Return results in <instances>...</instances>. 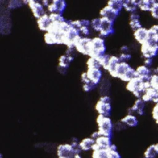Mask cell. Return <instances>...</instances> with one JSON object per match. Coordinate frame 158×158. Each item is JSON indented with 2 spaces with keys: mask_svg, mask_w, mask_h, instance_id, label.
I'll return each instance as SVG.
<instances>
[{
  "mask_svg": "<svg viewBox=\"0 0 158 158\" xmlns=\"http://www.w3.org/2000/svg\"><path fill=\"white\" fill-rule=\"evenodd\" d=\"M106 51L105 40L102 37L99 36L91 38L89 48V57L98 59L106 54Z\"/></svg>",
  "mask_w": 158,
  "mask_h": 158,
  "instance_id": "cell-1",
  "label": "cell"
},
{
  "mask_svg": "<svg viewBox=\"0 0 158 158\" xmlns=\"http://www.w3.org/2000/svg\"><path fill=\"white\" fill-rule=\"evenodd\" d=\"M98 132L101 136L112 138L114 125L109 117L98 114L96 118Z\"/></svg>",
  "mask_w": 158,
  "mask_h": 158,
  "instance_id": "cell-2",
  "label": "cell"
},
{
  "mask_svg": "<svg viewBox=\"0 0 158 158\" xmlns=\"http://www.w3.org/2000/svg\"><path fill=\"white\" fill-rule=\"evenodd\" d=\"M92 158H121L115 144L107 149H99L93 151Z\"/></svg>",
  "mask_w": 158,
  "mask_h": 158,
  "instance_id": "cell-3",
  "label": "cell"
},
{
  "mask_svg": "<svg viewBox=\"0 0 158 158\" xmlns=\"http://www.w3.org/2000/svg\"><path fill=\"white\" fill-rule=\"evenodd\" d=\"M70 26V20H65L64 22H51L46 32H49L61 37Z\"/></svg>",
  "mask_w": 158,
  "mask_h": 158,
  "instance_id": "cell-4",
  "label": "cell"
},
{
  "mask_svg": "<svg viewBox=\"0 0 158 158\" xmlns=\"http://www.w3.org/2000/svg\"><path fill=\"white\" fill-rule=\"evenodd\" d=\"M141 52L144 59H153L158 54V44L146 41L141 45Z\"/></svg>",
  "mask_w": 158,
  "mask_h": 158,
  "instance_id": "cell-5",
  "label": "cell"
},
{
  "mask_svg": "<svg viewBox=\"0 0 158 158\" xmlns=\"http://www.w3.org/2000/svg\"><path fill=\"white\" fill-rule=\"evenodd\" d=\"M91 40V38H89L88 36H80L76 40L74 44V47L77 52L85 56H88Z\"/></svg>",
  "mask_w": 158,
  "mask_h": 158,
  "instance_id": "cell-6",
  "label": "cell"
},
{
  "mask_svg": "<svg viewBox=\"0 0 158 158\" xmlns=\"http://www.w3.org/2000/svg\"><path fill=\"white\" fill-rule=\"evenodd\" d=\"M101 18V29L99 32V36L104 38L107 37L114 33V21L106 18L100 17Z\"/></svg>",
  "mask_w": 158,
  "mask_h": 158,
  "instance_id": "cell-7",
  "label": "cell"
},
{
  "mask_svg": "<svg viewBox=\"0 0 158 158\" xmlns=\"http://www.w3.org/2000/svg\"><path fill=\"white\" fill-rule=\"evenodd\" d=\"M77 154L71 144H59L57 148L58 158H74Z\"/></svg>",
  "mask_w": 158,
  "mask_h": 158,
  "instance_id": "cell-8",
  "label": "cell"
},
{
  "mask_svg": "<svg viewBox=\"0 0 158 158\" xmlns=\"http://www.w3.org/2000/svg\"><path fill=\"white\" fill-rule=\"evenodd\" d=\"M27 5L31 9L33 16L36 19H39L46 14L44 7L42 4L41 2L34 0H28Z\"/></svg>",
  "mask_w": 158,
  "mask_h": 158,
  "instance_id": "cell-9",
  "label": "cell"
},
{
  "mask_svg": "<svg viewBox=\"0 0 158 158\" xmlns=\"http://www.w3.org/2000/svg\"><path fill=\"white\" fill-rule=\"evenodd\" d=\"M67 7V3L64 0H53L51 1L47 9L49 14L57 13L62 14Z\"/></svg>",
  "mask_w": 158,
  "mask_h": 158,
  "instance_id": "cell-10",
  "label": "cell"
},
{
  "mask_svg": "<svg viewBox=\"0 0 158 158\" xmlns=\"http://www.w3.org/2000/svg\"><path fill=\"white\" fill-rule=\"evenodd\" d=\"M86 75L89 80L91 83L97 86L101 82L102 72L99 68H92L87 69L86 71Z\"/></svg>",
  "mask_w": 158,
  "mask_h": 158,
  "instance_id": "cell-11",
  "label": "cell"
},
{
  "mask_svg": "<svg viewBox=\"0 0 158 158\" xmlns=\"http://www.w3.org/2000/svg\"><path fill=\"white\" fill-rule=\"evenodd\" d=\"M95 109L99 115L109 117L112 111L111 102H107L99 99L95 104Z\"/></svg>",
  "mask_w": 158,
  "mask_h": 158,
  "instance_id": "cell-12",
  "label": "cell"
},
{
  "mask_svg": "<svg viewBox=\"0 0 158 158\" xmlns=\"http://www.w3.org/2000/svg\"><path fill=\"white\" fill-rule=\"evenodd\" d=\"M74 57L69 56L65 54L61 55L59 58L58 69L60 73H65L69 68L70 64L73 60Z\"/></svg>",
  "mask_w": 158,
  "mask_h": 158,
  "instance_id": "cell-13",
  "label": "cell"
},
{
  "mask_svg": "<svg viewBox=\"0 0 158 158\" xmlns=\"http://www.w3.org/2000/svg\"><path fill=\"white\" fill-rule=\"evenodd\" d=\"M136 77L139 78L143 81H149L152 73L151 71V69L148 68L144 65H141L138 66L136 69Z\"/></svg>",
  "mask_w": 158,
  "mask_h": 158,
  "instance_id": "cell-14",
  "label": "cell"
},
{
  "mask_svg": "<svg viewBox=\"0 0 158 158\" xmlns=\"http://www.w3.org/2000/svg\"><path fill=\"white\" fill-rule=\"evenodd\" d=\"M144 108H145V102L142 100V99H137L134 104L128 109V114L135 115L136 114L139 115H142L144 114Z\"/></svg>",
  "mask_w": 158,
  "mask_h": 158,
  "instance_id": "cell-15",
  "label": "cell"
},
{
  "mask_svg": "<svg viewBox=\"0 0 158 158\" xmlns=\"http://www.w3.org/2000/svg\"><path fill=\"white\" fill-rule=\"evenodd\" d=\"M119 14L120 12H117L109 5H106L99 11V15L101 17L108 18L114 22L117 19Z\"/></svg>",
  "mask_w": 158,
  "mask_h": 158,
  "instance_id": "cell-16",
  "label": "cell"
},
{
  "mask_svg": "<svg viewBox=\"0 0 158 158\" xmlns=\"http://www.w3.org/2000/svg\"><path fill=\"white\" fill-rule=\"evenodd\" d=\"M111 138L100 136L95 140V144L93 148V151L99 149H107L112 146Z\"/></svg>",
  "mask_w": 158,
  "mask_h": 158,
  "instance_id": "cell-17",
  "label": "cell"
},
{
  "mask_svg": "<svg viewBox=\"0 0 158 158\" xmlns=\"http://www.w3.org/2000/svg\"><path fill=\"white\" fill-rule=\"evenodd\" d=\"M133 36L136 41L141 45L146 43L148 38V29L141 27L133 33Z\"/></svg>",
  "mask_w": 158,
  "mask_h": 158,
  "instance_id": "cell-18",
  "label": "cell"
},
{
  "mask_svg": "<svg viewBox=\"0 0 158 158\" xmlns=\"http://www.w3.org/2000/svg\"><path fill=\"white\" fill-rule=\"evenodd\" d=\"M131 67L128 62H120L117 65L115 72L110 75L114 78H117L120 79Z\"/></svg>",
  "mask_w": 158,
  "mask_h": 158,
  "instance_id": "cell-19",
  "label": "cell"
},
{
  "mask_svg": "<svg viewBox=\"0 0 158 158\" xmlns=\"http://www.w3.org/2000/svg\"><path fill=\"white\" fill-rule=\"evenodd\" d=\"M36 22L38 28L41 31L46 32L48 27L51 23V20L49 18V14L46 13L43 16L38 19Z\"/></svg>",
  "mask_w": 158,
  "mask_h": 158,
  "instance_id": "cell-20",
  "label": "cell"
},
{
  "mask_svg": "<svg viewBox=\"0 0 158 158\" xmlns=\"http://www.w3.org/2000/svg\"><path fill=\"white\" fill-rule=\"evenodd\" d=\"M44 40L45 43L48 45L62 44L61 37L49 32H45L44 35Z\"/></svg>",
  "mask_w": 158,
  "mask_h": 158,
  "instance_id": "cell-21",
  "label": "cell"
},
{
  "mask_svg": "<svg viewBox=\"0 0 158 158\" xmlns=\"http://www.w3.org/2000/svg\"><path fill=\"white\" fill-rule=\"evenodd\" d=\"M120 122L123 123L127 127H135L138 125V120L137 117L135 115L133 114H128L125 117H123L121 120Z\"/></svg>",
  "mask_w": 158,
  "mask_h": 158,
  "instance_id": "cell-22",
  "label": "cell"
},
{
  "mask_svg": "<svg viewBox=\"0 0 158 158\" xmlns=\"http://www.w3.org/2000/svg\"><path fill=\"white\" fill-rule=\"evenodd\" d=\"M95 144V140L91 137L85 138L80 142V146L81 151H88L93 150V148Z\"/></svg>",
  "mask_w": 158,
  "mask_h": 158,
  "instance_id": "cell-23",
  "label": "cell"
},
{
  "mask_svg": "<svg viewBox=\"0 0 158 158\" xmlns=\"http://www.w3.org/2000/svg\"><path fill=\"white\" fill-rule=\"evenodd\" d=\"M138 1L135 0L123 1V8L126 11L130 12V14L136 12V9L138 8Z\"/></svg>",
  "mask_w": 158,
  "mask_h": 158,
  "instance_id": "cell-24",
  "label": "cell"
},
{
  "mask_svg": "<svg viewBox=\"0 0 158 158\" xmlns=\"http://www.w3.org/2000/svg\"><path fill=\"white\" fill-rule=\"evenodd\" d=\"M118 57L115 55H110L109 61L106 69V70L109 72L110 75H111L115 70L117 65L120 62Z\"/></svg>",
  "mask_w": 158,
  "mask_h": 158,
  "instance_id": "cell-25",
  "label": "cell"
},
{
  "mask_svg": "<svg viewBox=\"0 0 158 158\" xmlns=\"http://www.w3.org/2000/svg\"><path fill=\"white\" fill-rule=\"evenodd\" d=\"M155 1L151 0H141L138 1V8L143 11H151L152 8Z\"/></svg>",
  "mask_w": 158,
  "mask_h": 158,
  "instance_id": "cell-26",
  "label": "cell"
},
{
  "mask_svg": "<svg viewBox=\"0 0 158 158\" xmlns=\"http://www.w3.org/2000/svg\"><path fill=\"white\" fill-rule=\"evenodd\" d=\"M136 77V69L132 68L131 67L129 69V70L120 78L122 81L128 82L131 79Z\"/></svg>",
  "mask_w": 158,
  "mask_h": 158,
  "instance_id": "cell-27",
  "label": "cell"
},
{
  "mask_svg": "<svg viewBox=\"0 0 158 158\" xmlns=\"http://www.w3.org/2000/svg\"><path fill=\"white\" fill-rule=\"evenodd\" d=\"M107 5L112 7L117 12H120L123 9V1L122 0H110L107 2Z\"/></svg>",
  "mask_w": 158,
  "mask_h": 158,
  "instance_id": "cell-28",
  "label": "cell"
},
{
  "mask_svg": "<svg viewBox=\"0 0 158 158\" xmlns=\"http://www.w3.org/2000/svg\"><path fill=\"white\" fill-rule=\"evenodd\" d=\"M86 66L87 69H92V68H99L101 69V65L99 60L96 58L89 57L88 60H86Z\"/></svg>",
  "mask_w": 158,
  "mask_h": 158,
  "instance_id": "cell-29",
  "label": "cell"
},
{
  "mask_svg": "<svg viewBox=\"0 0 158 158\" xmlns=\"http://www.w3.org/2000/svg\"><path fill=\"white\" fill-rule=\"evenodd\" d=\"M157 155L154 148V144L149 146L144 153L145 158H155Z\"/></svg>",
  "mask_w": 158,
  "mask_h": 158,
  "instance_id": "cell-30",
  "label": "cell"
},
{
  "mask_svg": "<svg viewBox=\"0 0 158 158\" xmlns=\"http://www.w3.org/2000/svg\"><path fill=\"white\" fill-rule=\"evenodd\" d=\"M91 27L93 30L99 33L101 29V18L96 17L92 19L91 20Z\"/></svg>",
  "mask_w": 158,
  "mask_h": 158,
  "instance_id": "cell-31",
  "label": "cell"
},
{
  "mask_svg": "<svg viewBox=\"0 0 158 158\" xmlns=\"http://www.w3.org/2000/svg\"><path fill=\"white\" fill-rule=\"evenodd\" d=\"M110 55L105 54L104 55L101 56L99 58H98V59L99 60L100 64L101 65V67H102L104 70H106L109 61V59H110Z\"/></svg>",
  "mask_w": 158,
  "mask_h": 158,
  "instance_id": "cell-32",
  "label": "cell"
},
{
  "mask_svg": "<svg viewBox=\"0 0 158 158\" xmlns=\"http://www.w3.org/2000/svg\"><path fill=\"white\" fill-rule=\"evenodd\" d=\"M49 15L51 22H64L67 20L62 14L57 13H51L49 14Z\"/></svg>",
  "mask_w": 158,
  "mask_h": 158,
  "instance_id": "cell-33",
  "label": "cell"
},
{
  "mask_svg": "<svg viewBox=\"0 0 158 158\" xmlns=\"http://www.w3.org/2000/svg\"><path fill=\"white\" fill-rule=\"evenodd\" d=\"M129 25L130 28L135 31L138 29L143 27L141 25V23L139 19L136 20H130Z\"/></svg>",
  "mask_w": 158,
  "mask_h": 158,
  "instance_id": "cell-34",
  "label": "cell"
},
{
  "mask_svg": "<svg viewBox=\"0 0 158 158\" xmlns=\"http://www.w3.org/2000/svg\"><path fill=\"white\" fill-rule=\"evenodd\" d=\"M149 82L152 88L158 90V74L152 75L149 80Z\"/></svg>",
  "mask_w": 158,
  "mask_h": 158,
  "instance_id": "cell-35",
  "label": "cell"
},
{
  "mask_svg": "<svg viewBox=\"0 0 158 158\" xmlns=\"http://www.w3.org/2000/svg\"><path fill=\"white\" fill-rule=\"evenodd\" d=\"M150 12H151V15L154 18L158 19V1H155L154 6Z\"/></svg>",
  "mask_w": 158,
  "mask_h": 158,
  "instance_id": "cell-36",
  "label": "cell"
},
{
  "mask_svg": "<svg viewBox=\"0 0 158 158\" xmlns=\"http://www.w3.org/2000/svg\"><path fill=\"white\" fill-rule=\"evenodd\" d=\"M118 57L120 62H127L131 59V56L130 53H120Z\"/></svg>",
  "mask_w": 158,
  "mask_h": 158,
  "instance_id": "cell-37",
  "label": "cell"
},
{
  "mask_svg": "<svg viewBox=\"0 0 158 158\" xmlns=\"http://www.w3.org/2000/svg\"><path fill=\"white\" fill-rule=\"evenodd\" d=\"M80 35H83V36H87L90 33V28L88 26H83L79 29Z\"/></svg>",
  "mask_w": 158,
  "mask_h": 158,
  "instance_id": "cell-38",
  "label": "cell"
},
{
  "mask_svg": "<svg viewBox=\"0 0 158 158\" xmlns=\"http://www.w3.org/2000/svg\"><path fill=\"white\" fill-rule=\"evenodd\" d=\"M96 86L91 82L89 83H86V84H83V89L85 92H89V91H92L93 89H94Z\"/></svg>",
  "mask_w": 158,
  "mask_h": 158,
  "instance_id": "cell-39",
  "label": "cell"
},
{
  "mask_svg": "<svg viewBox=\"0 0 158 158\" xmlns=\"http://www.w3.org/2000/svg\"><path fill=\"white\" fill-rule=\"evenodd\" d=\"M152 117L155 120L156 123L158 124V103L156 104L154 106L152 111Z\"/></svg>",
  "mask_w": 158,
  "mask_h": 158,
  "instance_id": "cell-40",
  "label": "cell"
},
{
  "mask_svg": "<svg viewBox=\"0 0 158 158\" xmlns=\"http://www.w3.org/2000/svg\"><path fill=\"white\" fill-rule=\"evenodd\" d=\"M23 2L17 1H10L8 4V7L9 9H15L17 7H20L22 4Z\"/></svg>",
  "mask_w": 158,
  "mask_h": 158,
  "instance_id": "cell-41",
  "label": "cell"
},
{
  "mask_svg": "<svg viewBox=\"0 0 158 158\" xmlns=\"http://www.w3.org/2000/svg\"><path fill=\"white\" fill-rule=\"evenodd\" d=\"M81 80L83 84H86V83H91L90 80H89V78L87 77L86 72H84L81 73Z\"/></svg>",
  "mask_w": 158,
  "mask_h": 158,
  "instance_id": "cell-42",
  "label": "cell"
},
{
  "mask_svg": "<svg viewBox=\"0 0 158 158\" xmlns=\"http://www.w3.org/2000/svg\"><path fill=\"white\" fill-rule=\"evenodd\" d=\"M153 64V59H144V65L148 67V68L151 67Z\"/></svg>",
  "mask_w": 158,
  "mask_h": 158,
  "instance_id": "cell-43",
  "label": "cell"
},
{
  "mask_svg": "<svg viewBox=\"0 0 158 158\" xmlns=\"http://www.w3.org/2000/svg\"><path fill=\"white\" fill-rule=\"evenodd\" d=\"M139 15L138 13H137L136 12L131 13L129 17V19L130 20H136V19H139Z\"/></svg>",
  "mask_w": 158,
  "mask_h": 158,
  "instance_id": "cell-44",
  "label": "cell"
},
{
  "mask_svg": "<svg viewBox=\"0 0 158 158\" xmlns=\"http://www.w3.org/2000/svg\"><path fill=\"white\" fill-rule=\"evenodd\" d=\"M129 48L127 45H123L120 47L121 53H129Z\"/></svg>",
  "mask_w": 158,
  "mask_h": 158,
  "instance_id": "cell-45",
  "label": "cell"
},
{
  "mask_svg": "<svg viewBox=\"0 0 158 158\" xmlns=\"http://www.w3.org/2000/svg\"><path fill=\"white\" fill-rule=\"evenodd\" d=\"M100 136H101L100 135V133L98 132V131H94L93 132L91 135V138H92L93 139H94V140H96L98 138H99Z\"/></svg>",
  "mask_w": 158,
  "mask_h": 158,
  "instance_id": "cell-46",
  "label": "cell"
},
{
  "mask_svg": "<svg viewBox=\"0 0 158 158\" xmlns=\"http://www.w3.org/2000/svg\"><path fill=\"white\" fill-rule=\"evenodd\" d=\"M50 2H51V1H48V0H44V1H41V3H42V4L43 5V6L45 7H48V6L49 5V4H50Z\"/></svg>",
  "mask_w": 158,
  "mask_h": 158,
  "instance_id": "cell-47",
  "label": "cell"
},
{
  "mask_svg": "<svg viewBox=\"0 0 158 158\" xmlns=\"http://www.w3.org/2000/svg\"><path fill=\"white\" fill-rule=\"evenodd\" d=\"M154 148H155V150H156V151L157 152V153L158 154V143L154 144Z\"/></svg>",
  "mask_w": 158,
  "mask_h": 158,
  "instance_id": "cell-48",
  "label": "cell"
},
{
  "mask_svg": "<svg viewBox=\"0 0 158 158\" xmlns=\"http://www.w3.org/2000/svg\"><path fill=\"white\" fill-rule=\"evenodd\" d=\"M74 158H82V157L80 156V154H77Z\"/></svg>",
  "mask_w": 158,
  "mask_h": 158,
  "instance_id": "cell-49",
  "label": "cell"
},
{
  "mask_svg": "<svg viewBox=\"0 0 158 158\" xmlns=\"http://www.w3.org/2000/svg\"><path fill=\"white\" fill-rule=\"evenodd\" d=\"M1 158H2V155H1Z\"/></svg>",
  "mask_w": 158,
  "mask_h": 158,
  "instance_id": "cell-50",
  "label": "cell"
}]
</instances>
